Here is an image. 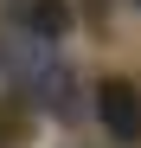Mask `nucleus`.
<instances>
[{"label": "nucleus", "instance_id": "f257e3e1", "mask_svg": "<svg viewBox=\"0 0 141 148\" xmlns=\"http://www.w3.org/2000/svg\"><path fill=\"white\" fill-rule=\"evenodd\" d=\"M0 64H7L13 90L39 110H58V116H77V77L70 64L58 58V39H39V32H19L7 26L0 32Z\"/></svg>", "mask_w": 141, "mask_h": 148}, {"label": "nucleus", "instance_id": "7ed1b4c3", "mask_svg": "<svg viewBox=\"0 0 141 148\" xmlns=\"http://www.w3.org/2000/svg\"><path fill=\"white\" fill-rule=\"evenodd\" d=\"M7 26L39 32V39H64L70 32V0H0Z\"/></svg>", "mask_w": 141, "mask_h": 148}, {"label": "nucleus", "instance_id": "39448f33", "mask_svg": "<svg viewBox=\"0 0 141 148\" xmlns=\"http://www.w3.org/2000/svg\"><path fill=\"white\" fill-rule=\"evenodd\" d=\"M122 7H141V0H122Z\"/></svg>", "mask_w": 141, "mask_h": 148}, {"label": "nucleus", "instance_id": "f03ea898", "mask_svg": "<svg viewBox=\"0 0 141 148\" xmlns=\"http://www.w3.org/2000/svg\"><path fill=\"white\" fill-rule=\"evenodd\" d=\"M96 116H103L109 142H122V148L141 142V90H135L128 77H103V84H96Z\"/></svg>", "mask_w": 141, "mask_h": 148}, {"label": "nucleus", "instance_id": "20e7f679", "mask_svg": "<svg viewBox=\"0 0 141 148\" xmlns=\"http://www.w3.org/2000/svg\"><path fill=\"white\" fill-rule=\"evenodd\" d=\"M26 142H32V103L0 97V148H26Z\"/></svg>", "mask_w": 141, "mask_h": 148}]
</instances>
